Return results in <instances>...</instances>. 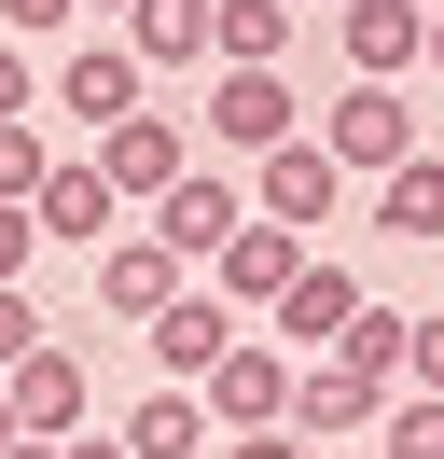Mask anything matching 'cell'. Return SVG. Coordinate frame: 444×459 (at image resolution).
I'll use <instances>...</instances> for the list:
<instances>
[{
    "mask_svg": "<svg viewBox=\"0 0 444 459\" xmlns=\"http://www.w3.org/2000/svg\"><path fill=\"white\" fill-rule=\"evenodd\" d=\"M320 459H375V446H320Z\"/></svg>",
    "mask_w": 444,
    "mask_h": 459,
    "instance_id": "obj_32",
    "label": "cell"
},
{
    "mask_svg": "<svg viewBox=\"0 0 444 459\" xmlns=\"http://www.w3.org/2000/svg\"><path fill=\"white\" fill-rule=\"evenodd\" d=\"M28 223H42V237H70V251H111V237H125V195H111V168H98V153H56V181L28 195Z\"/></svg>",
    "mask_w": 444,
    "mask_h": 459,
    "instance_id": "obj_10",
    "label": "cell"
},
{
    "mask_svg": "<svg viewBox=\"0 0 444 459\" xmlns=\"http://www.w3.org/2000/svg\"><path fill=\"white\" fill-rule=\"evenodd\" d=\"M0 446H14V390H0Z\"/></svg>",
    "mask_w": 444,
    "mask_h": 459,
    "instance_id": "obj_31",
    "label": "cell"
},
{
    "mask_svg": "<svg viewBox=\"0 0 444 459\" xmlns=\"http://www.w3.org/2000/svg\"><path fill=\"white\" fill-rule=\"evenodd\" d=\"M305 264H320V237H305V223H264V209H250V223L222 237L209 292H222V307H250V320H278V292H292Z\"/></svg>",
    "mask_w": 444,
    "mask_h": 459,
    "instance_id": "obj_2",
    "label": "cell"
},
{
    "mask_svg": "<svg viewBox=\"0 0 444 459\" xmlns=\"http://www.w3.org/2000/svg\"><path fill=\"white\" fill-rule=\"evenodd\" d=\"M125 446H139V459H209V446H222V418H209V390H181V376H166V390H139V403H125Z\"/></svg>",
    "mask_w": 444,
    "mask_h": 459,
    "instance_id": "obj_14",
    "label": "cell"
},
{
    "mask_svg": "<svg viewBox=\"0 0 444 459\" xmlns=\"http://www.w3.org/2000/svg\"><path fill=\"white\" fill-rule=\"evenodd\" d=\"M139 98H153V56H139V42H70V56H56V112L125 126Z\"/></svg>",
    "mask_w": 444,
    "mask_h": 459,
    "instance_id": "obj_9",
    "label": "cell"
},
{
    "mask_svg": "<svg viewBox=\"0 0 444 459\" xmlns=\"http://www.w3.org/2000/svg\"><path fill=\"white\" fill-rule=\"evenodd\" d=\"M347 320H361V279H347V264H305V279L278 292V320H264V334H278V348H305V362H320V348L347 334Z\"/></svg>",
    "mask_w": 444,
    "mask_h": 459,
    "instance_id": "obj_13",
    "label": "cell"
},
{
    "mask_svg": "<svg viewBox=\"0 0 444 459\" xmlns=\"http://www.w3.org/2000/svg\"><path fill=\"white\" fill-rule=\"evenodd\" d=\"M250 209H264V223H305V237L347 209V168H333L320 126H305V140H278V153H250Z\"/></svg>",
    "mask_w": 444,
    "mask_h": 459,
    "instance_id": "obj_3",
    "label": "cell"
},
{
    "mask_svg": "<svg viewBox=\"0 0 444 459\" xmlns=\"http://www.w3.org/2000/svg\"><path fill=\"white\" fill-rule=\"evenodd\" d=\"M181 292H194V264H181V251H166V237H153V223H139V237H111V251H98V307H111V320H125V334H153V320H166V307H181Z\"/></svg>",
    "mask_w": 444,
    "mask_h": 459,
    "instance_id": "obj_7",
    "label": "cell"
},
{
    "mask_svg": "<svg viewBox=\"0 0 444 459\" xmlns=\"http://www.w3.org/2000/svg\"><path fill=\"white\" fill-rule=\"evenodd\" d=\"M42 181H56V153H42V126H28V112H14V126H0V195H14V209H28V195H42Z\"/></svg>",
    "mask_w": 444,
    "mask_h": 459,
    "instance_id": "obj_20",
    "label": "cell"
},
{
    "mask_svg": "<svg viewBox=\"0 0 444 459\" xmlns=\"http://www.w3.org/2000/svg\"><path fill=\"white\" fill-rule=\"evenodd\" d=\"M305 14H333V0H305Z\"/></svg>",
    "mask_w": 444,
    "mask_h": 459,
    "instance_id": "obj_33",
    "label": "cell"
},
{
    "mask_svg": "<svg viewBox=\"0 0 444 459\" xmlns=\"http://www.w3.org/2000/svg\"><path fill=\"white\" fill-rule=\"evenodd\" d=\"M403 390H444V307H416V362H403Z\"/></svg>",
    "mask_w": 444,
    "mask_h": 459,
    "instance_id": "obj_24",
    "label": "cell"
},
{
    "mask_svg": "<svg viewBox=\"0 0 444 459\" xmlns=\"http://www.w3.org/2000/svg\"><path fill=\"white\" fill-rule=\"evenodd\" d=\"M14 112H28V42L0 29V126H14Z\"/></svg>",
    "mask_w": 444,
    "mask_h": 459,
    "instance_id": "obj_26",
    "label": "cell"
},
{
    "mask_svg": "<svg viewBox=\"0 0 444 459\" xmlns=\"http://www.w3.org/2000/svg\"><path fill=\"white\" fill-rule=\"evenodd\" d=\"M56 459H139V446H98V431H70V446H56Z\"/></svg>",
    "mask_w": 444,
    "mask_h": 459,
    "instance_id": "obj_27",
    "label": "cell"
},
{
    "mask_svg": "<svg viewBox=\"0 0 444 459\" xmlns=\"http://www.w3.org/2000/svg\"><path fill=\"white\" fill-rule=\"evenodd\" d=\"M28 251H42V223H28L14 195H0V279H28Z\"/></svg>",
    "mask_w": 444,
    "mask_h": 459,
    "instance_id": "obj_25",
    "label": "cell"
},
{
    "mask_svg": "<svg viewBox=\"0 0 444 459\" xmlns=\"http://www.w3.org/2000/svg\"><path fill=\"white\" fill-rule=\"evenodd\" d=\"M292 376H305V362H292L278 334H236L209 376H194V390H209V418H222V431H278V418H292Z\"/></svg>",
    "mask_w": 444,
    "mask_h": 459,
    "instance_id": "obj_5",
    "label": "cell"
},
{
    "mask_svg": "<svg viewBox=\"0 0 444 459\" xmlns=\"http://www.w3.org/2000/svg\"><path fill=\"white\" fill-rule=\"evenodd\" d=\"M139 223H153V237H166V251H181V264H194V279H209V264H222V237H236V223H250V195H236V181H222V168H181V181H166V195H153V209H139Z\"/></svg>",
    "mask_w": 444,
    "mask_h": 459,
    "instance_id": "obj_8",
    "label": "cell"
},
{
    "mask_svg": "<svg viewBox=\"0 0 444 459\" xmlns=\"http://www.w3.org/2000/svg\"><path fill=\"white\" fill-rule=\"evenodd\" d=\"M70 14H83V0H0V29H14V42H56Z\"/></svg>",
    "mask_w": 444,
    "mask_h": 459,
    "instance_id": "obj_23",
    "label": "cell"
},
{
    "mask_svg": "<svg viewBox=\"0 0 444 459\" xmlns=\"http://www.w3.org/2000/svg\"><path fill=\"white\" fill-rule=\"evenodd\" d=\"M375 459H444V390H403L375 418Z\"/></svg>",
    "mask_w": 444,
    "mask_h": 459,
    "instance_id": "obj_19",
    "label": "cell"
},
{
    "mask_svg": "<svg viewBox=\"0 0 444 459\" xmlns=\"http://www.w3.org/2000/svg\"><path fill=\"white\" fill-rule=\"evenodd\" d=\"M236 320H250V307H222V292H209V279H194V292H181V307H166V320H153V362H166V376H181V390H194V376H209V362H222V348H236Z\"/></svg>",
    "mask_w": 444,
    "mask_h": 459,
    "instance_id": "obj_15",
    "label": "cell"
},
{
    "mask_svg": "<svg viewBox=\"0 0 444 459\" xmlns=\"http://www.w3.org/2000/svg\"><path fill=\"white\" fill-rule=\"evenodd\" d=\"M320 140H333V168H347V181H388L403 153H431V140H416V98H403V84H375V70H347V84H333Z\"/></svg>",
    "mask_w": 444,
    "mask_h": 459,
    "instance_id": "obj_1",
    "label": "cell"
},
{
    "mask_svg": "<svg viewBox=\"0 0 444 459\" xmlns=\"http://www.w3.org/2000/svg\"><path fill=\"white\" fill-rule=\"evenodd\" d=\"M333 42H347V70L403 84V70L431 56V0H333Z\"/></svg>",
    "mask_w": 444,
    "mask_h": 459,
    "instance_id": "obj_12",
    "label": "cell"
},
{
    "mask_svg": "<svg viewBox=\"0 0 444 459\" xmlns=\"http://www.w3.org/2000/svg\"><path fill=\"white\" fill-rule=\"evenodd\" d=\"M83 14H111V29H125V14H139V0H83Z\"/></svg>",
    "mask_w": 444,
    "mask_h": 459,
    "instance_id": "obj_29",
    "label": "cell"
},
{
    "mask_svg": "<svg viewBox=\"0 0 444 459\" xmlns=\"http://www.w3.org/2000/svg\"><path fill=\"white\" fill-rule=\"evenodd\" d=\"M375 223L388 237H444V153H403V168L375 181Z\"/></svg>",
    "mask_w": 444,
    "mask_h": 459,
    "instance_id": "obj_18",
    "label": "cell"
},
{
    "mask_svg": "<svg viewBox=\"0 0 444 459\" xmlns=\"http://www.w3.org/2000/svg\"><path fill=\"white\" fill-rule=\"evenodd\" d=\"M194 126H209V140H222V153H236V168H250V153H278V140H305V98L278 84V70H209V112H194Z\"/></svg>",
    "mask_w": 444,
    "mask_h": 459,
    "instance_id": "obj_6",
    "label": "cell"
},
{
    "mask_svg": "<svg viewBox=\"0 0 444 459\" xmlns=\"http://www.w3.org/2000/svg\"><path fill=\"white\" fill-rule=\"evenodd\" d=\"M209 459H320V446H305V431H292V418H278V431H222V446H209Z\"/></svg>",
    "mask_w": 444,
    "mask_h": 459,
    "instance_id": "obj_22",
    "label": "cell"
},
{
    "mask_svg": "<svg viewBox=\"0 0 444 459\" xmlns=\"http://www.w3.org/2000/svg\"><path fill=\"white\" fill-rule=\"evenodd\" d=\"M0 459H56V446H42V431H14V446H0Z\"/></svg>",
    "mask_w": 444,
    "mask_h": 459,
    "instance_id": "obj_28",
    "label": "cell"
},
{
    "mask_svg": "<svg viewBox=\"0 0 444 459\" xmlns=\"http://www.w3.org/2000/svg\"><path fill=\"white\" fill-rule=\"evenodd\" d=\"M0 390H14V431H42V446H70V431H83V403H98V376H83V348H28V362L14 376H0Z\"/></svg>",
    "mask_w": 444,
    "mask_h": 459,
    "instance_id": "obj_11",
    "label": "cell"
},
{
    "mask_svg": "<svg viewBox=\"0 0 444 459\" xmlns=\"http://www.w3.org/2000/svg\"><path fill=\"white\" fill-rule=\"evenodd\" d=\"M28 348H42V307H28V279H0V376H14Z\"/></svg>",
    "mask_w": 444,
    "mask_h": 459,
    "instance_id": "obj_21",
    "label": "cell"
},
{
    "mask_svg": "<svg viewBox=\"0 0 444 459\" xmlns=\"http://www.w3.org/2000/svg\"><path fill=\"white\" fill-rule=\"evenodd\" d=\"M98 168H111V195H125V209H153L166 181L209 168V153H194V126H181V112H153V98H139L125 126H98Z\"/></svg>",
    "mask_w": 444,
    "mask_h": 459,
    "instance_id": "obj_4",
    "label": "cell"
},
{
    "mask_svg": "<svg viewBox=\"0 0 444 459\" xmlns=\"http://www.w3.org/2000/svg\"><path fill=\"white\" fill-rule=\"evenodd\" d=\"M209 14H222V0H139L125 42H139L153 70H194V56H209Z\"/></svg>",
    "mask_w": 444,
    "mask_h": 459,
    "instance_id": "obj_17",
    "label": "cell"
},
{
    "mask_svg": "<svg viewBox=\"0 0 444 459\" xmlns=\"http://www.w3.org/2000/svg\"><path fill=\"white\" fill-rule=\"evenodd\" d=\"M431 70H444V0H431Z\"/></svg>",
    "mask_w": 444,
    "mask_h": 459,
    "instance_id": "obj_30",
    "label": "cell"
},
{
    "mask_svg": "<svg viewBox=\"0 0 444 459\" xmlns=\"http://www.w3.org/2000/svg\"><path fill=\"white\" fill-rule=\"evenodd\" d=\"M292 14L305 0H222L209 14V70H278L292 56Z\"/></svg>",
    "mask_w": 444,
    "mask_h": 459,
    "instance_id": "obj_16",
    "label": "cell"
}]
</instances>
